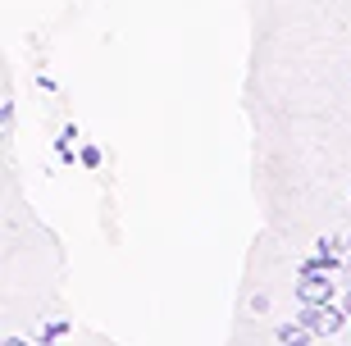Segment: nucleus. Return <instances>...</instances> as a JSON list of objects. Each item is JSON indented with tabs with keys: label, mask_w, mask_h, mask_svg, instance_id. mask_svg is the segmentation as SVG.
I'll return each instance as SVG.
<instances>
[{
	"label": "nucleus",
	"mask_w": 351,
	"mask_h": 346,
	"mask_svg": "<svg viewBox=\"0 0 351 346\" xmlns=\"http://www.w3.org/2000/svg\"><path fill=\"white\" fill-rule=\"evenodd\" d=\"M297 319L311 328L315 337H333V333H342V328H351V319H347V310L333 301V306H301L297 310Z\"/></svg>",
	"instance_id": "1"
},
{
	"label": "nucleus",
	"mask_w": 351,
	"mask_h": 346,
	"mask_svg": "<svg viewBox=\"0 0 351 346\" xmlns=\"http://www.w3.org/2000/svg\"><path fill=\"white\" fill-rule=\"evenodd\" d=\"M297 301L301 306H333V301H338V282H333V273H301Z\"/></svg>",
	"instance_id": "2"
},
{
	"label": "nucleus",
	"mask_w": 351,
	"mask_h": 346,
	"mask_svg": "<svg viewBox=\"0 0 351 346\" xmlns=\"http://www.w3.org/2000/svg\"><path fill=\"white\" fill-rule=\"evenodd\" d=\"M0 346H32V342H23V337H5Z\"/></svg>",
	"instance_id": "3"
},
{
	"label": "nucleus",
	"mask_w": 351,
	"mask_h": 346,
	"mask_svg": "<svg viewBox=\"0 0 351 346\" xmlns=\"http://www.w3.org/2000/svg\"><path fill=\"white\" fill-rule=\"evenodd\" d=\"M292 346H315V337H306V342H292Z\"/></svg>",
	"instance_id": "4"
}]
</instances>
